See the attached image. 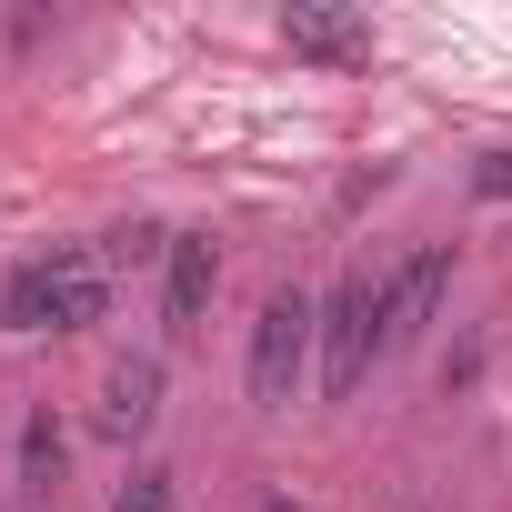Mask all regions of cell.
Instances as JSON below:
<instances>
[{"instance_id":"cell-3","label":"cell","mask_w":512,"mask_h":512,"mask_svg":"<svg viewBox=\"0 0 512 512\" xmlns=\"http://www.w3.org/2000/svg\"><path fill=\"white\" fill-rule=\"evenodd\" d=\"M372 352H392V342H382V282L352 272V282L322 292V392H362Z\"/></svg>"},{"instance_id":"cell-9","label":"cell","mask_w":512,"mask_h":512,"mask_svg":"<svg viewBox=\"0 0 512 512\" xmlns=\"http://www.w3.org/2000/svg\"><path fill=\"white\" fill-rule=\"evenodd\" d=\"M111 512H171V472H151V462H141V472L111 492Z\"/></svg>"},{"instance_id":"cell-6","label":"cell","mask_w":512,"mask_h":512,"mask_svg":"<svg viewBox=\"0 0 512 512\" xmlns=\"http://www.w3.org/2000/svg\"><path fill=\"white\" fill-rule=\"evenodd\" d=\"M151 422H161V362L131 352V362H111V382H101V442H141Z\"/></svg>"},{"instance_id":"cell-10","label":"cell","mask_w":512,"mask_h":512,"mask_svg":"<svg viewBox=\"0 0 512 512\" xmlns=\"http://www.w3.org/2000/svg\"><path fill=\"white\" fill-rule=\"evenodd\" d=\"M272 512H282V502H272Z\"/></svg>"},{"instance_id":"cell-1","label":"cell","mask_w":512,"mask_h":512,"mask_svg":"<svg viewBox=\"0 0 512 512\" xmlns=\"http://www.w3.org/2000/svg\"><path fill=\"white\" fill-rule=\"evenodd\" d=\"M101 312H111V251L91 241H61L0 282V332H91Z\"/></svg>"},{"instance_id":"cell-4","label":"cell","mask_w":512,"mask_h":512,"mask_svg":"<svg viewBox=\"0 0 512 512\" xmlns=\"http://www.w3.org/2000/svg\"><path fill=\"white\" fill-rule=\"evenodd\" d=\"M442 292H452V251H442V241L402 251V262L382 272V342H392V352L422 342V332L442 322Z\"/></svg>"},{"instance_id":"cell-2","label":"cell","mask_w":512,"mask_h":512,"mask_svg":"<svg viewBox=\"0 0 512 512\" xmlns=\"http://www.w3.org/2000/svg\"><path fill=\"white\" fill-rule=\"evenodd\" d=\"M312 372H322V302L292 282V292L262 302V322H251V402H262V412H292Z\"/></svg>"},{"instance_id":"cell-7","label":"cell","mask_w":512,"mask_h":512,"mask_svg":"<svg viewBox=\"0 0 512 512\" xmlns=\"http://www.w3.org/2000/svg\"><path fill=\"white\" fill-rule=\"evenodd\" d=\"M282 41H292L302 61H372V31H362L352 11H312V0L282 11Z\"/></svg>"},{"instance_id":"cell-5","label":"cell","mask_w":512,"mask_h":512,"mask_svg":"<svg viewBox=\"0 0 512 512\" xmlns=\"http://www.w3.org/2000/svg\"><path fill=\"white\" fill-rule=\"evenodd\" d=\"M211 292H221V251H211V231H171V262H161V332L191 342L201 312H211Z\"/></svg>"},{"instance_id":"cell-8","label":"cell","mask_w":512,"mask_h":512,"mask_svg":"<svg viewBox=\"0 0 512 512\" xmlns=\"http://www.w3.org/2000/svg\"><path fill=\"white\" fill-rule=\"evenodd\" d=\"M61 472H71V432H61L51 412H31V422H21V492H31V502H51V492H61Z\"/></svg>"}]
</instances>
